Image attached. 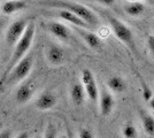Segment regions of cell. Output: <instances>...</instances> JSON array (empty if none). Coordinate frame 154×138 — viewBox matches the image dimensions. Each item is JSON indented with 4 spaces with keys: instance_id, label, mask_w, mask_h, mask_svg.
Instances as JSON below:
<instances>
[{
    "instance_id": "9",
    "label": "cell",
    "mask_w": 154,
    "mask_h": 138,
    "mask_svg": "<svg viewBox=\"0 0 154 138\" xmlns=\"http://www.w3.org/2000/svg\"><path fill=\"white\" fill-rule=\"evenodd\" d=\"M57 103H58L57 94L51 90H45L36 98L35 106L39 111H48L57 105Z\"/></svg>"
},
{
    "instance_id": "5",
    "label": "cell",
    "mask_w": 154,
    "mask_h": 138,
    "mask_svg": "<svg viewBox=\"0 0 154 138\" xmlns=\"http://www.w3.org/2000/svg\"><path fill=\"white\" fill-rule=\"evenodd\" d=\"M37 86L35 84V82L32 79H24L23 82H21L19 86L15 90V101L17 105H24L28 101H30L32 97L35 96Z\"/></svg>"
},
{
    "instance_id": "24",
    "label": "cell",
    "mask_w": 154,
    "mask_h": 138,
    "mask_svg": "<svg viewBox=\"0 0 154 138\" xmlns=\"http://www.w3.org/2000/svg\"><path fill=\"white\" fill-rule=\"evenodd\" d=\"M147 46L149 52L154 55V35H149L147 37Z\"/></svg>"
},
{
    "instance_id": "25",
    "label": "cell",
    "mask_w": 154,
    "mask_h": 138,
    "mask_svg": "<svg viewBox=\"0 0 154 138\" xmlns=\"http://www.w3.org/2000/svg\"><path fill=\"white\" fill-rule=\"evenodd\" d=\"M14 138H30V135H29V132L22 131V132H20L19 135H16Z\"/></svg>"
},
{
    "instance_id": "4",
    "label": "cell",
    "mask_w": 154,
    "mask_h": 138,
    "mask_svg": "<svg viewBox=\"0 0 154 138\" xmlns=\"http://www.w3.org/2000/svg\"><path fill=\"white\" fill-rule=\"evenodd\" d=\"M107 20H108L109 26L113 29V31H114L116 37L128 46L135 54H137V47H136V43L135 39H134L132 31L123 22H121L119 19H116L115 16H113L110 14H107Z\"/></svg>"
},
{
    "instance_id": "27",
    "label": "cell",
    "mask_w": 154,
    "mask_h": 138,
    "mask_svg": "<svg viewBox=\"0 0 154 138\" xmlns=\"http://www.w3.org/2000/svg\"><path fill=\"white\" fill-rule=\"evenodd\" d=\"M148 105H149V107H151V109L154 112V97L148 101Z\"/></svg>"
},
{
    "instance_id": "6",
    "label": "cell",
    "mask_w": 154,
    "mask_h": 138,
    "mask_svg": "<svg viewBox=\"0 0 154 138\" xmlns=\"http://www.w3.org/2000/svg\"><path fill=\"white\" fill-rule=\"evenodd\" d=\"M81 78H82V85H83L84 90H85V94H86L88 99L92 103L98 101L99 89H98V85H97L93 72H91L90 69H83Z\"/></svg>"
},
{
    "instance_id": "3",
    "label": "cell",
    "mask_w": 154,
    "mask_h": 138,
    "mask_svg": "<svg viewBox=\"0 0 154 138\" xmlns=\"http://www.w3.org/2000/svg\"><path fill=\"white\" fill-rule=\"evenodd\" d=\"M32 67H33V55L30 53V54H26V57L9 72V74L7 75V77L2 82L1 85H5L6 87H8V86L20 84L21 82H23L29 76V74L32 70Z\"/></svg>"
},
{
    "instance_id": "19",
    "label": "cell",
    "mask_w": 154,
    "mask_h": 138,
    "mask_svg": "<svg viewBox=\"0 0 154 138\" xmlns=\"http://www.w3.org/2000/svg\"><path fill=\"white\" fill-rule=\"evenodd\" d=\"M122 133L124 138H138V131L137 128L132 122H127L123 125Z\"/></svg>"
},
{
    "instance_id": "7",
    "label": "cell",
    "mask_w": 154,
    "mask_h": 138,
    "mask_svg": "<svg viewBox=\"0 0 154 138\" xmlns=\"http://www.w3.org/2000/svg\"><path fill=\"white\" fill-rule=\"evenodd\" d=\"M28 23L29 22L26 19H19V20L14 21L13 23L8 26L6 35H5V39L8 45L14 46L19 41V39L22 37V35L26 30Z\"/></svg>"
},
{
    "instance_id": "15",
    "label": "cell",
    "mask_w": 154,
    "mask_h": 138,
    "mask_svg": "<svg viewBox=\"0 0 154 138\" xmlns=\"http://www.w3.org/2000/svg\"><path fill=\"white\" fill-rule=\"evenodd\" d=\"M85 98H86V94H85V90H84L82 83H78V82L74 83L70 87V99L74 103V105H83Z\"/></svg>"
},
{
    "instance_id": "21",
    "label": "cell",
    "mask_w": 154,
    "mask_h": 138,
    "mask_svg": "<svg viewBox=\"0 0 154 138\" xmlns=\"http://www.w3.org/2000/svg\"><path fill=\"white\" fill-rule=\"evenodd\" d=\"M141 83H143V97H144V99L148 103L151 99L153 98V93L151 91V89L147 86V84H145V83L143 82V79H141Z\"/></svg>"
},
{
    "instance_id": "28",
    "label": "cell",
    "mask_w": 154,
    "mask_h": 138,
    "mask_svg": "<svg viewBox=\"0 0 154 138\" xmlns=\"http://www.w3.org/2000/svg\"><path fill=\"white\" fill-rule=\"evenodd\" d=\"M57 138H69L67 135H60V136H58Z\"/></svg>"
},
{
    "instance_id": "10",
    "label": "cell",
    "mask_w": 154,
    "mask_h": 138,
    "mask_svg": "<svg viewBox=\"0 0 154 138\" xmlns=\"http://www.w3.org/2000/svg\"><path fill=\"white\" fill-rule=\"evenodd\" d=\"M46 58L52 66H61L64 62L66 54L62 47L57 44H51L46 50Z\"/></svg>"
},
{
    "instance_id": "14",
    "label": "cell",
    "mask_w": 154,
    "mask_h": 138,
    "mask_svg": "<svg viewBox=\"0 0 154 138\" xmlns=\"http://www.w3.org/2000/svg\"><path fill=\"white\" fill-rule=\"evenodd\" d=\"M57 15H58L60 19H62L63 21H67L69 22L70 24H72L74 26H77V28H83V29H89L90 30L91 28L83 20H81L78 16H76L75 14L70 13L68 11H64V9H58L57 11Z\"/></svg>"
},
{
    "instance_id": "26",
    "label": "cell",
    "mask_w": 154,
    "mask_h": 138,
    "mask_svg": "<svg viewBox=\"0 0 154 138\" xmlns=\"http://www.w3.org/2000/svg\"><path fill=\"white\" fill-rule=\"evenodd\" d=\"M97 1H99L103 5H112V4L115 2V0H97Z\"/></svg>"
},
{
    "instance_id": "29",
    "label": "cell",
    "mask_w": 154,
    "mask_h": 138,
    "mask_svg": "<svg viewBox=\"0 0 154 138\" xmlns=\"http://www.w3.org/2000/svg\"><path fill=\"white\" fill-rule=\"evenodd\" d=\"M35 138H43V137H42V136H36Z\"/></svg>"
},
{
    "instance_id": "17",
    "label": "cell",
    "mask_w": 154,
    "mask_h": 138,
    "mask_svg": "<svg viewBox=\"0 0 154 138\" xmlns=\"http://www.w3.org/2000/svg\"><path fill=\"white\" fill-rule=\"evenodd\" d=\"M106 85L108 87V90H110L114 93H122L127 89V83L121 76H112V77H109L107 79V82H106Z\"/></svg>"
},
{
    "instance_id": "11",
    "label": "cell",
    "mask_w": 154,
    "mask_h": 138,
    "mask_svg": "<svg viewBox=\"0 0 154 138\" xmlns=\"http://www.w3.org/2000/svg\"><path fill=\"white\" fill-rule=\"evenodd\" d=\"M75 30L79 33V36L84 39V41L88 44V46L94 50V51H100L103 48V43L101 39L97 36L96 33L90 31L89 29H83V28H77L75 26Z\"/></svg>"
},
{
    "instance_id": "1",
    "label": "cell",
    "mask_w": 154,
    "mask_h": 138,
    "mask_svg": "<svg viewBox=\"0 0 154 138\" xmlns=\"http://www.w3.org/2000/svg\"><path fill=\"white\" fill-rule=\"evenodd\" d=\"M42 4H44L46 6L59 8V9H64L75 14L81 20H83L91 29L97 28L100 24V20L97 16V14L93 11H91L89 7L84 6L82 4L69 1V0H45V1H42Z\"/></svg>"
},
{
    "instance_id": "18",
    "label": "cell",
    "mask_w": 154,
    "mask_h": 138,
    "mask_svg": "<svg viewBox=\"0 0 154 138\" xmlns=\"http://www.w3.org/2000/svg\"><path fill=\"white\" fill-rule=\"evenodd\" d=\"M124 12L130 16H139L145 12V5L140 1H132L124 6Z\"/></svg>"
},
{
    "instance_id": "30",
    "label": "cell",
    "mask_w": 154,
    "mask_h": 138,
    "mask_svg": "<svg viewBox=\"0 0 154 138\" xmlns=\"http://www.w3.org/2000/svg\"><path fill=\"white\" fill-rule=\"evenodd\" d=\"M68 137H69V138H71V136H70V135H69V136H68Z\"/></svg>"
},
{
    "instance_id": "23",
    "label": "cell",
    "mask_w": 154,
    "mask_h": 138,
    "mask_svg": "<svg viewBox=\"0 0 154 138\" xmlns=\"http://www.w3.org/2000/svg\"><path fill=\"white\" fill-rule=\"evenodd\" d=\"M0 138H14L13 131L11 129H7V128L0 130Z\"/></svg>"
},
{
    "instance_id": "8",
    "label": "cell",
    "mask_w": 154,
    "mask_h": 138,
    "mask_svg": "<svg viewBox=\"0 0 154 138\" xmlns=\"http://www.w3.org/2000/svg\"><path fill=\"white\" fill-rule=\"evenodd\" d=\"M98 101H99V109H100L101 115L108 116L115 107V98H114L113 93L109 91L108 89L103 87L99 91Z\"/></svg>"
},
{
    "instance_id": "31",
    "label": "cell",
    "mask_w": 154,
    "mask_h": 138,
    "mask_svg": "<svg viewBox=\"0 0 154 138\" xmlns=\"http://www.w3.org/2000/svg\"><path fill=\"white\" fill-rule=\"evenodd\" d=\"M153 29H154V22H153Z\"/></svg>"
},
{
    "instance_id": "2",
    "label": "cell",
    "mask_w": 154,
    "mask_h": 138,
    "mask_svg": "<svg viewBox=\"0 0 154 138\" xmlns=\"http://www.w3.org/2000/svg\"><path fill=\"white\" fill-rule=\"evenodd\" d=\"M35 32H36V26H35V23L33 22H29L26 28V30H24V32L22 35V37L14 45L13 54H12V57L9 59V62L7 65L6 70H5L4 75H2V78H1V82H0L1 84H2V82L7 77V75L9 74V72L29 53L30 48H31L32 41H33Z\"/></svg>"
},
{
    "instance_id": "12",
    "label": "cell",
    "mask_w": 154,
    "mask_h": 138,
    "mask_svg": "<svg viewBox=\"0 0 154 138\" xmlns=\"http://www.w3.org/2000/svg\"><path fill=\"white\" fill-rule=\"evenodd\" d=\"M47 30L51 35H53L55 38H58L60 40H68L70 38V30L64 24L57 22V21L48 22L47 23Z\"/></svg>"
},
{
    "instance_id": "16",
    "label": "cell",
    "mask_w": 154,
    "mask_h": 138,
    "mask_svg": "<svg viewBox=\"0 0 154 138\" xmlns=\"http://www.w3.org/2000/svg\"><path fill=\"white\" fill-rule=\"evenodd\" d=\"M139 116H140V122L143 125L144 132L147 136H154V116L151 113L146 112L145 109L139 111Z\"/></svg>"
},
{
    "instance_id": "20",
    "label": "cell",
    "mask_w": 154,
    "mask_h": 138,
    "mask_svg": "<svg viewBox=\"0 0 154 138\" xmlns=\"http://www.w3.org/2000/svg\"><path fill=\"white\" fill-rule=\"evenodd\" d=\"M58 137V130L52 123H48L44 132V137L43 138H57Z\"/></svg>"
},
{
    "instance_id": "13",
    "label": "cell",
    "mask_w": 154,
    "mask_h": 138,
    "mask_svg": "<svg viewBox=\"0 0 154 138\" xmlns=\"http://www.w3.org/2000/svg\"><path fill=\"white\" fill-rule=\"evenodd\" d=\"M28 2L29 0H7L1 5V12L6 15H12L24 9L28 6Z\"/></svg>"
},
{
    "instance_id": "22",
    "label": "cell",
    "mask_w": 154,
    "mask_h": 138,
    "mask_svg": "<svg viewBox=\"0 0 154 138\" xmlns=\"http://www.w3.org/2000/svg\"><path fill=\"white\" fill-rule=\"evenodd\" d=\"M78 138H94L93 132L88 128H81L78 131Z\"/></svg>"
}]
</instances>
